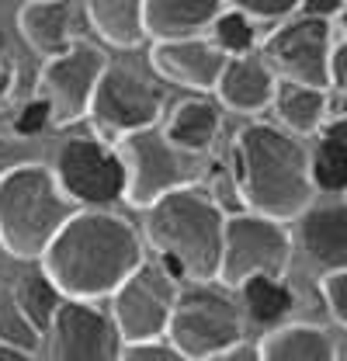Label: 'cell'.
Returning <instances> with one entry per match:
<instances>
[{
	"mask_svg": "<svg viewBox=\"0 0 347 361\" xmlns=\"http://www.w3.org/2000/svg\"><path fill=\"white\" fill-rule=\"evenodd\" d=\"M11 90H14V66L0 59V104L11 97Z\"/></svg>",
	"mask_w": 347,
	"mask_h": 361,
	"instance_id": "cell-36",
	"label": "cell"
},
{
	"mask_svg": "<svg viewBox=\"0 0 347 361\" xmlns=\"http://www.w3.org/2000/svg\"><path fill=\"white\" fill-rule=\"evenodd\" d=\"M118 358H129V361H177L181 358V351L174 348V341L167 337V334H160V337H146V341H126Z\"/></svg>",
	"mask_w": 347,
	"mask_h": 361,
	"instance_id": "cell-30",
	"label": "cell"
},
{
	"mask_svg": "<svg viewBox=\"0 0 347 361\" xmlns=\"http://www.w3.org/2000/svg\"><path fill=\"white\" fill-rule=\"evenodd\" d=\"M330 84L347 90V32L341 42H334V52H330Z\"/></svg>",
	"mask_w": 347,
	"mask_h": 361,
	"instance_id": "cell-34",
	"label": "cell"
},
{
	"mask_svg": "<svg viewBox=\"0 0 347 361\" xmlns=\"http://www.w3.org/2000/svg\"><path fill=\"white\" fill-rule=\"evenodd\" d=\"M14 295H18L21 310L28 313V319H32L42 334L49 330L52 316H56L59 302H63V292H59V288H56V281L45 274L42 264H39L35 271H25V274L14 281Z\"/></svg>",
	"mask_w": 347,
	"mask_h": 361,
	"instance_id": "cell-25",
	"label": "cell"
},
{
	"mask_svg": "<svg viewBox=\"0 0 347 361\" xmlns=\"http://www.w3.org/2000/svg\"><path fill=\"white\" fill-rule=\"evenodd\" d=\"M87 21L115 49H132L146 39L142 0H87Z\"/></svg>",
	"mask_w": 347,
	"mask_h": 361,
	"instance_id": "cell-23",
	"label": "cell"
},
{
	"mask_svg": "<svg viewBox=\"0 0 347 361\" xmlns=\"http://www.w3.org/2000/svg\"><path fill=\"white\" fill-rule=\"evenodd\" d=\"M344 7H347V0H303V14H309V18H327V21H334Z\"/></svg>",
	"mask_w": 347,
	"mask_h": 361,
	"instance_id": "cell-35",
	"label": "cell"
},
{
	"mask_svg": "<svg viewBox=\"0 0 347 361\" xmlns=\"http://www.w3.org/2000/svg\"><path fill=\"white\" fill-rule=\"evenodd\" d=\"M271 108L278 115V126H285L288 133H319V126L327 118V87H312V84H299V80H278Z\"/></svg>",
	"mask_w": 347,
	"mask_h": 361,
	"instance_id": "cell-20",
	"label": "cell"
},
{
	"mask_svg": "<svg viewBox=\"0 0 347 361\" xmlns=\"http://www.w3.org/2000/svg\"><path fill=\"white\" fill-rule=\"evenodd\" d=\"M0 358H7V361H21V358H28V351H21V348H14V344L0 341Z\"/></svg>",
	"mask_w": 347,
	"mask_h": 361,
	"instance_id": "cell-37",
	"label": "cell"
},
{
	"mask_svg": "<svg viewBox=\"0 0 347 361\" xmlns=\"http://www.w3.org/2000/svg\"><path fill=\"white\" fill-rule=\"evenodd\" d=\"M209 195L222 205L226 216L247 209V205H243V195H240V184H236V178H233V167H219L216 174H212V180H209Z\"/></svg>",
	"mask_w": 347,
	"mask_h": 361,
	"instance_id": "cell-32",
	"label": "cell"
},
{
	"mask_svg": "<svg viewBox=\"0 0 347 361\" xmlns=\"http://www.w3.org/2000/svg\"><path fill=\"white\" fill-rule=\"evenodd\" d=\"M337 18H341V25H344V32H347V7L341 11V14H337Z\"/></svg>",
	"mask_w": 347,
	"mask_h": 361,
	"instance_id": "cell-38",
	"label": "cell"
},
{
	"mask_svg": "<svg viewBox=\"0 0 347 361\" xmlns=\"http://www.w3.org/2000/svg\"><path fill=\"white\" fill-rule=\"evenodd\" d=\"M334 355L330 334L312 323H278L257 344V358L267 361H330Z\"/></svg>",
	"mask_w": 347,
	"mask_h": 361,
	"instance_id": "cell-19",
	"label": "cell"
},
{
	"mask_svg": "<svg viewBox=\"0 0 347 361\" xmlns=\"http://www.w3.org/2000/svg\"><path fill=\"white\" fill-rule=\"evenodd\" d=\"M226 4L243 11V14H250L254 21H281L292 11L303 7V0H226Z\"/></svg>",
	"mask_w": 347,
	"mask_h": 361,
	"instance_id": "cell-31",
	"label": "cell"
},
{
	"mask_svg": "<svg viewBox=\"0 0 347 361\" xmlns=\"http://www.w3.org/2000/svg\"><path fill=\"white\" fill-rule=\"evenodd\" d=\"M11 111H14V126L25 135H42L45 129L52 126V108H49V101H45L42 94L21 101V104L11 108Z\"/></svg>",
	"mask_w": 347,
	"mask_h": 361,
	"instance_id": "cell-29",
	"label": "cell"
},
{
	"mask_svg": "<svg viewBox=\"0 0 347 361\" xmlns=\"http://www.w3.org/2000/svg\"><path fill=\"white\" fill-rule=\"evenodd\" d=\"M42 330L28 319V313L21 310L18 295H14V285H0V341L35 355L39 344H42Z\"/></svg>",
	"mask_w": 347,
	"mask_h": 361,
	"instance_id": "cell-26",
	"label": "cell"
},
{
	"mask_svg": "<svg viewBox=\"0 0 347 361\" xmlns=\"http://www.w3.org/2000/svg\"><path fill=\"white\" fill-rule=\"evenodd\" d=\"M146 261L139 229L111 209H77L56 240L45 247L42 264L56 288L70 299H108Z\"/></svg>",
	"mask_w": 347,
	"mask_h": 361,
	"instance_id": "cell-1",
	"label": "cell"
},
{
	"mask_svg": "<svg viewBox=\"0 0 347 361\" xmlns=\"http://www.w3.org/2000/svg\"><path fill=\"white\" fill-rule=\"evenodd\" d=\"M341 115L347 118V90H344V101H341Z\"/></svg>",
	"mask_w": 347,
	"mask_h": 361,
	"instance_id": "cell-39",
	"label": "cell"
},
{
	"mask_svg": "<svg viewBox=\"0 0 347 361\" xmlns=\"http://www.w3.org/2000/svg\"><path fill=\"white\" fill-rule=\"evenodd\" d=\"M219 126H222V111H219L216 101L195 94L188 101H181L167 118V135H171L177 146L191 149V153H209L212 142L219 135Z\"/></svg>",
	"mask_w": 347,
	"mask_h": 361,
	"instance_id": "cell-21",
	"label": "cell"
},
{
	"mask_svg": "<svg viewBox=\"0 0 347 361\" xmlns=\"http://www.w3.org/2000/svg\"><path fill=\"white\" fill-rule=\"evenodd\" d=\"M142 212H146L142 223L146 243L181 281H195V285L216 281L226 212L209 195V188H202L198 180L174 188Z\"/></svg>",
	"mask_w": 347,
	"mask_h": 361,
	"instance_id": "cell-3",
	"label": "cell"
},
{
	"mask_svg": "<svg viewBox=\"0 0 347 361\" xmlns=\"http://www.w3.org/2000/svg\"><path fill=\"white\" fill-rule=\"evenodd\" d=\"M94 133L104 139H122L129 133L160 126L164 118V90L126 66H108L97 80L87 111Z\"/></svg>",
	"mask_w": 347,
	"mask_h": 361,
	"instance_id": "cell-10",
	"label": "cell"
},
{
	"mask_svg": "<svg viewBox=\"0 0 347 361\" xmlns=\"http://www.w3.org/2000/svg\"><path fill=\"white\" fill-rule=\"evenodd\" d=\"M323 299H327L330 316L341 326H347V271H327V278H323Z\"/></svg>",
	"mask_w": 347,
	"mask_h": 361,
	"instance_id": "cell-33",
	"label": "cell"
},
{
	"mask_svg": "<svg viewBox=\"0 0 347 361\" xmlns=\"http://www.w3.org/2000/svg\"><path fill=\"white\" fill-rule=\"evenodd\" d=\"M52 174L77 209H111L126 198V160L104 135H70L56 149Z\"/></svg>",
	"mask_w": 347,
	"mask_h": 361,
	"instance_id": "cell-7",
	"label": "cell"
},
{
	"mask_svg": "<svg viewBox=\"0 0 347 361\" xmlns=\"http://www.w3.org/2000/svg\"><path fill=\"white\" fill-rule=\"evenodd\" d=\"M305 254L323 271H347V205H319L299 216Z\"/></svg>",
	"mask_w": 347,
	"mask_h": 361,
	"instance_id": "cell-17",
	"label": "cell"
},
{
	"mask_svg": "<svg viewBox=\"0 0 347 361\" xmlns=\"http://www.w3.org/2000/svg\"><path fill=\"white\" fill-rule=\"evenodd\" d=\"M229 52H222L209 35H181V39H157L150 49L153 70L174 87L212 94L222 77Z\"/></svg>",
	"mask_w": 347,
	"mask_h": 361,
	"instance_id": "cell-14",
	"label": "cell"
},
{
	"mask_svg": "<svg viewBox=\"0 0 347 361\" xmlns=\"http://www.w3.org/2000/svg\"><path fill=\"white\" fill-rule=\"evenodd\" d=\"M167 337L181 358H219L226 348L243 341V313L219 292H181L167 323Z\"/></svg>",
	"mask_w": 347,
	"mask_h": 361,
	"instance_id": "cell-9",
	"label": "cell"
},
{
	"mask_svg": "<svg viewBox=\"0 0 347 361\" xmlns=\"http://www.w3.org/2000/svg\"><path fill=\"white\" fill-rule=\"evenodd\" d=\"M25 164H42L39 135H25L14 126V111L0 108V174L25 167Z\"/></svg>",
	"mask_w": 347,
	"mask_h": 361,
	"instance_id": "cell-27",
	"label": "cell"
},
{
	"mask_svg": "<svg viewBox=\"0 0 347 361\" xmlns=\"http://www.w3.org/2000/svg\"><path fill=\"white\" fill-rule=\"evenodd\" d=\"M309 174L316 191L341 195L347 191V118H334L319 126V139L309 153Z\"/></svg>",
	"mask_w": 347,
	"mask_h": 361,
	"instance_id": "cell-22",
	"label": "cell"
},
{
	"mask_svg": "<svg viewBox=\"0 0 347 361\" xmlns=\"http://www.w3.org/2000/svg\"><path fill=\"white\" fill-rule=\"evenodd\" d=\"M274 87H278V73L271 70V63L264 56L250 49V52H236L226 59L222 77L212 94L219 97L222 108H229L236 115H257L264 108H271Z\"/></svg>",
	"mask_w": 347,
	"mask_h": 361,
	"instance_id": "cell-15",
	"label": "cell"
},
{
	"mask_svg": "<svg viewBox=\"0 0 347 361\" xmlns=\"http://www.w3.org/2000/svg\"><path fill=\"white\" fill-rule=\"evenodd\" d=\"M330 52L334 32L327 18H296L264 39V59L281 80H299L312 87H330Z\"/></svg>",
	"mask_w": 347,
	"mask_h": 361,
	"instance_id": "cell-12",
	"label": "cell"
},
{
	"mask_svg": "<svg viewBox=\"0 0 347 361\" xmlns=\"http://www.w3.org/2000/svg\"><path fill=\"white\" fill-rule=\"evenodd\" d=\"M181 295V278L174 274L160 257L142 261L129 278L108 295L111 299V319L126 341H146L167 334V323L174 316Z\"/></svg>",
	"mask_w": 347,
	"mask_h": 361,
	"instance_id": "cell-8",
	"label": "cell"
},
{
	"mask_svg": "<svg viewBox=\"0 0 347 361\" xmlns=\"http://www.w3.org/2000/svg\"><path fill=\"white\" fill-rule=\"evenodd\" d=\"M104 70H108L104 52L87 42H77V39L66 52L45 59L42 73H39V94L52 108V126L84 122L90 111V97H94Z\"/></svg>",
	"mask_w": 347,
	"mask_h": 361,
	"instance_id": "cell-11",
	"label": "cell"
},
{
	"mask_svg": "<svg viewBox=\"0 0 347 361\" xmlns=\"http://www.w3.org/2000/svg\"><path fill=\"white\" fill-rule=\"evenodd\" d=\"M77 212L52 167L25 164L0 174V250L18 261H42L45 247Z\"/></svg>",
	"mask_w": 347,
	"mask_h": 361,
	"instance_id": "cell-4",
	"label": "cell"
},
{
	"mask_svg": "<svg viewBox=\"0 0 347 361\" xmlns=\"http://www.w3.org/2000/svg\"><path fill=\"white\" fill-rule=\"evenodd\" d=\"M0 52H4V32H0Z\"/></svg>",
	"mask_w": 347,
	"mask_h": 361,
	"instance_id": "cell-40",
	"label": "cell"
},
{
	"mask_svg": "<svg viewBox=\"0 0 347 361\" xmlns=\"http://www.w3.org/2000/svg\"><path fill=\"white\" fill-rule=\"evenodd\" d=\"M18 32L39 56H59L73 45V11L70 0H28L18 11Z\"/></svg>",
	"mask_w": 347,
	"mask_h": 361,
	"instance_id": "cell-16",
	"label": "cell"
},
{
	"mask_svg": "<svg viewBox=\"0 0 347 361\" xmlns=\"http://www.w3.org/2000/svg\"><path fill=\"white\" fill-rule=\"evenodd\" d=\"M243 292V306H247V316L260 323V326H278L285 323V316L292 313L296 306V295L292 288L281 281V278H271V274H254L240 285Z\"/></svg>",
	"mask_w": 347,
	"mask_h": 361,
	"instance_id": "cell-24",
	"label": "cell"
},
{
	"mask_svg": "<svg viewBox=\"0 0 347 361\" xmlns=\"http://www.w3.org/2000/svg\"><path fill=\"white\" fill-rule=\"evenodd\" d=\"M45 337L56 361H111L122 355V334L111 319V310L94 306V299L63 295Z\"/></svg>",
	"mask_w": 347,
	"mask_h": 361,
	"instance_id": "cell-13",
	"label": "cell"
},
{
	"mask_svg": "<svg viewBox=\"0 0 347 361\" xmlns=\"http://www.w3.org/2000/svg\"><path fill=\"white\" fill-rule=\"evenodd\" d=\"M115 146L126 160V202L135 209L153 205L174 188L195 184L202 174V153L177 146L160 126L122 135Z\"/></svg>",
	"mask_w": 347,
	"mask_h": 361,
	"instance_id": "cell-5",
	"label": "cell"
},
{
	"mask_svg": "<svg viewBox=\"0 0 347 361\" xmlns=\"http://www.w3.org/2000/svg\"><path fill=\"white\" fill-rule=\"evenodd\" d=\"M209 39H212L222 52H229V56H236V52H250V49L257 45L254 18L243 14V11H236V7L219 11L216 21L209 25Z\"/></svg>",
	"mask_w": 347,
	"mask_h": 361,
	"instance_id": "cell-28",
	"label": "cell"
},
{
	"mask_svg": "<svg viewBox=\"0 0 347 361\" xmlns=\"http://www.w3.org/2000/svg\"><path fill=\"white\" fill-rule=\"evenodd\" d=\"M233 178L243 205L271 219H299L312 202V174L303 139L285 126L250 122L233 139Z\"/></svg>",
	"mask_w": 347,
	"mask_h": 361,
	"instance_id": "cell-2",
	"label": "cell"
},
{
	"mask_svg": "<svg viewBox=\"0 0 347 361\" xmlns=\"http://www.w3.org/2000/svg\"><path fill=\"white\" fill-rule=\"evenodd\" d=\"M288 264H292V236L281 219H271L254 209H240L226 216L216 281L240 288L254 274L281 278Z\"/></svg>",
	"mask_w": 347,
	"mask_h": 361,
	"instance_id": "cell-6",
	"label": "cell"
},
{
	"mask_svg": "<svg viewBox=\"0 0 347 361\" xmlns=\"http://www.w3.org/2000/svg\"><path fill=\"white\" fill-rule=\"evenodd\" d=\"M226 0H142V25L146 39H181L202 35Z\"/></svg>",
	"mask_w": 347,
	"mask_h": 361,
	"instance_id": "cell-18",
	"label": "cell"
}]
</instances>
